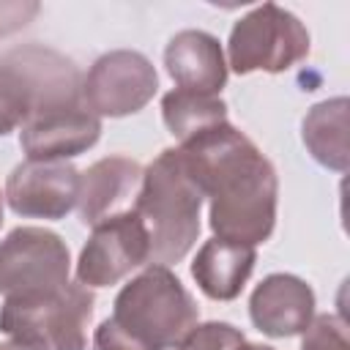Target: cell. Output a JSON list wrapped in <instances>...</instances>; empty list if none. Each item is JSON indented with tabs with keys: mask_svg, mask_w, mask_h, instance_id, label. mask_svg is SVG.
Listing matches in <instances>:
<instances>
[{
	"mask_svg": "<svg viewBox=\"0 0 350 350\" xmlns=\"http://www.w3.org/2000/svg\"><path fill=\"white\" fill-rule=\"evenodd\" d=\"M189 175L211 200L213 238L257 246L276 224L279 178L260 148L232 123H219L180 145Z\"/></svg>",
	"mask_w": 350,
	"mask_h": 350,
	"instance_id": "1",
	"label": "cell"
},
{
	"mask_svg": "<svg viewBox=\"0 0 350 350\" xmlns=\"http://www.w3.org/2000/svg\"><path fill=\"white\" fill-rule=\"evenodd\" d=\"M202 191L186 170L180 148L161 150L145 170L134 200L150 241V262L170 265L189 254L200 235Z\"/></svg>",
	"mask_w": 350,
	"mask_h": 350,
	"instance_id": "2",
	"label": "cell"
},
{
	"mask_svg": "<svg viewBox=\"0 0 350 350\" xmlns=\"http://www.w3.org/2000/svg\"><path fill=\"white\" fill-rule=\"evenodd\" d=\"M68 104H82V74L66 55L27 44L0 60V137Z\"/></svg>",
	"mask_w": 350,
	"mask_h": 350,
	"instance_id": "3",
	"label": "cell"
},
{
	"mask_svg": "<svg viewBox=\"0 0 350 350\" xmlns=\"http://www.w3.org/2000/svg\"><path fill=\"white\" fill-rule=\"evenodd\" d=\"M200 309L191 293L170 271L150 262L115 298L112 320L148 350H170L197 325Z\"/></svg>",
	"mask_w": 350,
	"mask_h": 350,
	"instance_id": "4",
	"label": "cell"
},
{
	"mask_svg": "<svg viewBox=\"0 0 350 350\" xmlns=\"http://www.w3.org/2000/svg\"><path fill=\"white\" fill-rule=\"evenodd\" d=\"M93 304L90 287L79 282H68L44 298L3 301L0 331L5 336L38 342L46 350H85Z\"/></svg>",
	"mask_w": 350,
	"mask_h": 350,
	"instance_id": "5",
	"label": "cell"
},
{
	"mask_svg": "<svg viewBox=\"0 0 350 350\" xmlns=\"http://www.w3.org/2000/svg\"><path fill=\"white\" fill-rule=\"evenodd\" d=\"M309 55V30L276 3H262L241 16L227 41V66L235 74H279Z\"/></svg>",
	"mask_w": 350,
	"mask_h": 350,
	"instance_id": "6",
	"label": "cell"
},
{
	"mask_svg": "<svg viewBox=\"0 0 350 350\" xmlns=\"http://www.w3.org/2000/svg\"><path fill=\"white\" fill-rule=\"evenodd\" d=\"M71 257L66 241L44 227H16L0 241V295L27 301L68 284Z\"/></svg>",
	"mask_w": 350,
	"mask_h": 350,
	"instance_id": "7",
	"label": "cell"
},
{
	"mask_svg": "<svg viewBox=\"0 0 350 350\" xmlns=\"http://www.w3.org/2000/svg\"><path fill=\"white\" fill-rule=\"evenodd\" d=\"M159 88L153 63L134 49L101 55L82 77V104L96 118H126L139 112Z\"/></svg>",
	"mask_w": 350,
	"mask_h": 350,
	"instance_id": "8",
	"label": "cell"
},
{
	"mask_svg": "<svg viewBox=\"0 0 350 350\" xmlns=\"http://www.w3.org/2000/svg\"><path fill=\"white\" fill-rule=\"evenodd\" d=\"M145 262H150L148 230L134 211H120L93 227L77 260V282L109 287Z\"/></svg>",
	"mask_w": 350,
	"mask_h": 350,
	"instance_id": "9",
	"label": "cell"
},
{
	"mask_svg": "<svg viewBox=\"0 0 350 350\" xmlns=\"http://www.w3.org/2000/svg\"><path fill=\"white\" fill-rule=\"evenodd\" d=\"M5 202L16 216L63 219L79 197V172L68 161H22L5 180Z\"/></svg>",
	"mask_w": 350,
	"mask_h": 350,
	"instance_id": "10",
	"label": "cell"
},
{
	"mask_svg": "<svg viewBox=\"0 0 350 350\" xmlns=\"http://www.w3.org/2000/svg\"><path fill=\"white\" fill-rule=\"evenodd\" d=\"M98 137L101 118L85 104H68L33 115L19 131V145L33 161H66L93 148Z\"/></svg>",
	"mask_w": 350,
	"mask_h": 350,
	"instance_id": "11",
	"label": "cell"
},
{
	"mask_svg": "<svg viewBox=\"0 0 350 350\" xmlns=\"http://www.w3.org/2000/svg\"><path fill=\"white\" fill-rule=\"evenodd\" d=\"M249 317L265 336H298L314 317V293L293 273H271L254 287L249 298Z\"/></svg>",
	"mask_w": 350,
	"mask_h": 350,
	"instance_id": "12",
	"label": "cell"
},
{
	"mask_svg": "<svg viewBox=\"0 0 350 350\" xmlns=\"http://www.w3.org/2000/svg\"><path fill=\"white\" fill-rule=\"evenodd\" d=\"M164 66L180 90L219 96L227 82V60L216 36L205 30H180L164 49Z\"/></svg>",
	"mask_w": 350,
	"mask_h": 350,
	"instance_id": "13",
	"label": "cell"
},
{
	"mask_svg": "<svg viewBox=\"0 0 350 350\" xmlns=\"http://www.w3.org/2000/svg\"><path fill=\"white\" fill-rule=\"evenodd\" d=\"M139 180L142 167L129 156H107L93 161L85 172H79L77 208L82 221L96 227L98 221L120 213V208L139 189Z\"/></svg>",
	"mask_w": 350,
	"mask_h": 350,
	"instance_id": "14",
	"label": "cell"
},
{
	"mask_svg": "<svg viewBox=\"0 0 350 350\" xmlns=\"http://www.w3.org/2000/svg\"><path fill=\"white\" fill-rule=\"evenodd\" d=\"M257 252L254 246L230 243L221 238H211L200 246L191 260V276L197 287L213 301H232L241 295L243 284L254 271Z\"/></svg>",
	"mask_w": 350,
	"mask_h": 350,
	"instance_id": "15",
	"label": "cell"
},
{
	"mask_svg": "<svg viewBox=\"0 0 350 350\" xmlns=\"http://www.w3.org/2000/svg\"><path fill=\"white\" fill-rule=\"evenodd\" d=\"M347 98L336 96L314 104L304 118V145L328 170H347Z\"/></svg>",
	"mask_w": 350,
	"mask_h": 350,
	"instance_id": "16",
	"label": "cell"
},
{
	"mask_svg": "<svg viewBox=\"0 0 350 350\" xmlns=\"http://www.w3.org/2000/svg\"><path fill=\"white\" fill-rule=\"evenodd\" d=\"M161 118L175 139L189 142L191 137L227 123V104L219 96L194 93V90H170L161 98Z\"/></svg>",
	"mask_w": 350,
	"mask_h": 350,
	"instance_id": "17",
	"label": "cell"
},
{
	"mask_svg": "<svg viewBox=\"0 0 350 350\" xmlns=\"http://www.w3.org/2000/svg\"><path fill=\"white\" fill-rule=\"evenodd\" d=\"M243 331L230 325V323H219V320H211V323H202V325H194L180 342H178V350H238L243 345Z\"/></svg>",
	"mask_w": 350,
	"mask_h": 350,
	"instance_id": "18",
	"label": "cell"
},
{
	"mask_svg": "<svg viewBox=\"0 0 350 350\" xmlns=\"http://www.w3.org/2000/svg\"><path fill=\"white\" fill-rule=\"evenodd\" d=\"M301 350H350L347 325L336 314H317L312 317L309 328L304 331Z\"/></svg>",
	"mask_w": 350,
	"mask_h": 350,
	"instance_id": "19",
	"label": "cell"
},
{
	"mask_svg": "<svg viewBox=\"0 0 350 350\" xmlns=\"http://www.w3.org/2000/svg\"><path fill=\"white\" fill-rule=\"evenodd\" d=\"M93 350H148V347L131 339L123 328H118L112 317H107L93 334Z\"/></svg>",
	"mask_w": 350,
	"mask_h": 350,
	"instance_id": "20",
	"label": "cell"
},
{
	"mask_svg": "<svg viewBox=\"0 0 350 350\" xmlns=\"http://www.w3.org/2000/svg\"><path fill=\"white\" fill-rule=\"evenodd\" d=\"M38 14V3H0V36L25 27Z\"/></svg>",
	"mask_w": 350,
	"mask_h": 350,
	"instance_id": "21",
	"label": "cell"
},
{
	"mask_svg": "<svg viewBox=\"0 0 350 350\" xmlns=\"http://www.w3.org/2000/svg\"><path fill=\"white\" fill-rule=\"evenodd\" d=\"M0 350H46V347H44V345H38V342H30V339L8 336L5 342H0Z\"/></svg>",
	"mask_w": 350,
	"mask_h": 350,
	"instance_id": "22",
	"label": "cell"
},
{
	"mask_svg": "<svg viewBox=\"0 0 350 350\" xmlns=\"http://www.w3.org/2000/svg\"><path fill=\"white\" fill-rule=\"evenodd\" d=\"M238 350H273V347H268V345H246V342H243Z\"/></svg>",
	"mask_w": 350,
	"mask_h": 350,
	"instance_id": "23",
	"label": "cell"
},
{
	"mask_svg": "<svg viewBox=\"0 0 350 350\" xmlns=\"http://www.w3.org/2000/svg\"><path fill=\"white\" fill-rule=\"evenodd\" d=\"M0 224H3V194H0Z\"/></svg>",
	"mask_w": 350,
	"mask_h": 350,
	"instance_id": "24",
	"label": "cell"
}]
</instances>
